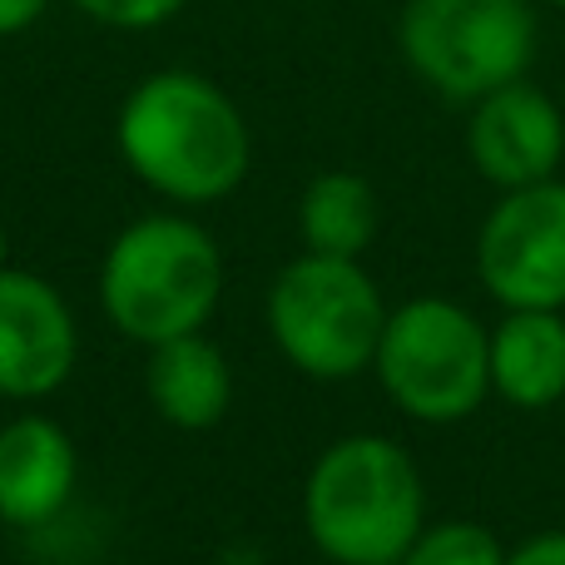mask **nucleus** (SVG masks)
Masks as SVG:
<instances>
[{
	"label": "nucleus",
	"mask_w": 565,
	"mask_h": 565,
	"mask_svg": "<svg viewBox=\"0 0 565 565\" xmlns=\"http://www.w3.org/2000/svg\"><path fill=\"white\" fill-rule=\"evenodd\" d=\"M115 145L129 174L179 209L228 199L254 164V135L238 105L194 70L139 79L115 115Z\"/></svg>",
	"instance_id": "obj_1"
},
{
	"label": "nucleus",
	"mask_w": 565,
	"mask_h": 565,
	"mask_svg": "<svg viewBox=\"0 0 565 565\" xmlns=\"http://www.w3.org/2000/svg\"><path fill=\"white\" fill-rule=\"evenodd\" d=\"M302 526L332 565H402L427 526L412 451L377 431L338 437L308 471Z\"/></svg>",
	"instance_id": "obj_2"
},
{
	"label": "nucleus",
	"mask_w": 565,
	"mask_h": 565,
	"mask_svg": "<svg viewBox=\"0 0 565 565\" xmlns=\"http://www.w3.org/2000/svg\"><path fill=\"white\" fill-rule=\"evenodd\" d=\"M224 292L214 234L184 214H145L119 228L99 264V308L139 348L204 332Z\"/></svg>",
	"instance_id": "obj_3"
},
{
	"label": "nucleus",
	"mask_w": 565,
	"mask_h": 565,
	"mask_svg": "<svg viewBox=\"0 0 565 565\" xmlns=\"http://www.w3.org/2000/svg\"><path fill=\"white\" fill-rule=\"evenodd\" d=\"M372 372L412 422L451 427L491 397V332L451 298H412L387 312Z\"/></svg>",
	"instance_id": "obj_4"
},
{
	"label": "nucleus",
	"mask_w": 565,
	"mask_h": 565,
	"mask_svg": "<svg viewBox=\"0 0 565 565\" xmlns=\"http://www.w3.org/2000/svg\"><path fill=\"white\" fill-rule=\"evenodd\" d=\"M387 302L358 258L302 254L268 288V332L298 372L348 382L372 367Z\"/></svg>",
	"instance_id": "obj_5"
},
{
	"label": "nucleus",
	"mask_w": 565,
	"mask_h": 565,
	"mask_svg": "<svg viewBox=\"0 0 565 565\" xmlns=\"http://www.w3.org/2000/svg\"><path fill=\"white\" fill-rule=\"evenodd\" d=\"M402 60L447 99H487L526 79L536 60V10L526 0H407L397 20Z\"/></svg>",
	"instance_id": "obj_6"
},
{
	"label": "nucleus",
	"mask_w": 565,
	"mask_h": 565,
	"mask_svg": "<svg viewBox=\"0 0 565 565\" xmlns=\"http://www.w3.org/2000/svg\"><path fill=\"white\" fill-rule=\"evenodd\" d=\"M477 278L507 312L565 308V184L546 179L497 199L477 234Z\"/></svg>",
	"instance_id": "obj_7"
},
{
	"label": "nucleus",
	"mask_w": 565,
	"mask_h": 565,
	"mask_svg": "<svg viewBox=\"0 0 565 565\" xmlns=\"http://www.w3.org/2000/svg\"><path fill=\"white\" fill-rule=\"evenodd\" d=\"M79 332L65 292L40 274L0 268V397L40 402L75 372Z\"/></svg>",
	"instance_id": "obj_8"
},
{
	"label": "nucleus",
	"mask_w": 565,
	"mask_h": 565,
	"mask_svg": "<svg viewBox=\"0 0 565 565\" xmlns=\"http://www.w3.org/2000/svg\"><path fill=\"white\" fill-rule=\"evenodd\" d=\"M467 154L477 164V174L487 184H497L501 194L546 184V179H556L565 159L561 105L531 79H511V85L491 89L487 99L471 105Z\"/></svg>",
	"instance_id": "obj_9"
},
{
	"label": "nucleus",
	"mask_w": 565,
	"mask_h": 565,
	"mask_svg": "<svg viewBox=\"0 0 565 565\" xmlns=\"http://www.w3.org/2000/svg\"><path fill=\"white\" fill-rule=\"evenodd\" d=\"M75 441L50 417H15L0 427V521L20 531L50 526L75 497Z\"/></svg>",
	"instance_id": "obj_10"
},
{
	"label": "nucleus",
	"mask_w": 565,
	"mask_h": 565,
	"mask_svg": "<svg viewBox=\"0 0 565 565\" xmlns=\"http://www.w3.org/2000/svg\"><path fill=\"white\" fill-rule=\"evenodd\" d=\"M145 392L169 427L209 431L224 422L228 402H234V367L204 332H189V338L149 348Z\"/></svg>",
	"instance_id": "obj_11"
},
{
	"label": "nucleus",
	"mask_w": 565,
	"mask_h": 565,
	"mask_svg": "<svg viewBox=\"0 0 565 565\" xmlns=\"http://www.w3.org/2000/svg\"><path fill=\"white\" fill-rule=\"evenodd\" d=\"M491 392L521 412L565 402V318L507 312L491 328Z\"/></svg>",
	"instance_id": "obj_12"
},
{
	"label": "nucleus",
	"mask_w": 565,
	"mask_h": 565,
	"mask_svg": "<svg viewBox=\"0 0 565 565\" xmlns=\"http://www.w3.org/2000/svg\"><path fill=\"white\" fill-rule=\"evenodd\" d=\"M377 194L362 174L328 169L298 199V234L308 254L322 258H362L377 238Z\"/></svg>",
	"instance_id": "obj_13"
},
{
	"label": "nucleus",
	"mask_w": 565,
	"mask_h": 565,
	"mask_svg": "<svg viewBox=\"0 0 565 565\" xmlns=\"http://www.w3.org/2000/svg\"><path fill=\"white\" fill-rule=\"evenodd\" d=\"M402 565H507V546L481 521H437L422 526Z\"/></svg>",
	"instance_id": "obj_14"
},
{
	"label": "nucleus",
	"mask_w": 565,
	"mask_h": 565,
	"mask_svg": "<svg viewBox=\"0 0 565 565\" xmlns=\"http://www.w3.org/2000/svg\"><path fill=\"white\" fill-rule=\"evenodd\" d=\"M70 6L109 30H154L164 20H174L184 10V0H70Z\"/></svg>",
	"instance_id": "obj_15"
},
{
	"label": "nucleus",
	"mask_w": 565,
	"mask_h": 565,
	"mask_svg": "<svg viewBox=\"0 0 565 565\" xmlns=\"http://www.w3.org/2000/svg\"><path fill=\"white\" fill-rule=\"evenodd\" d=\"M507 565H565V531H541L521 541L516 551H507Z\"/></svg>",
	"instance_id": "obj_16"
},
{
	"label": "nucleus",
	"mask_w": 565,
	"mask_h": 565,
	"mask_svg": "<svg viewBox=\"0 0 565 565\" xmlns=\"http://www.w3.org/2000/svg\"><path fill=\"white\" fill-rule=\"evenodd\" d=\"M50 10V0H0V40L30 30Z\"/></svg>",
	"instance_id": "obj_17"
},
{
	"label": "nucleus",
	"mask_w": 565,
	"mask_h": 565,
	"mask_svg": "<svg viewBox=\"0 0 565 565\" xmlns=\"http://www.w3.org/2000/svg\"><path fill=\"white\" fill-rule=\"evenodd\" d=\"M6 248H10L6 244V224H0V268H6Z\"/></svg>",
	"instance_id": "obj_18"
},
{
	"label": "nucleus",
	"mask_w": 565,
	"mask_h": 565,
	"mask_svg": "<svg viewBox=\"0 0 565 565\" xmlns=\"http://www.w3.org/2000/svg\"><path fill=\"white\" fill-rule=\"evenodd\" d=\"M551 6H561V10H565V0H551Z\"/></svg>",
	"instance_id": "obj_19"
}]
</instances>
